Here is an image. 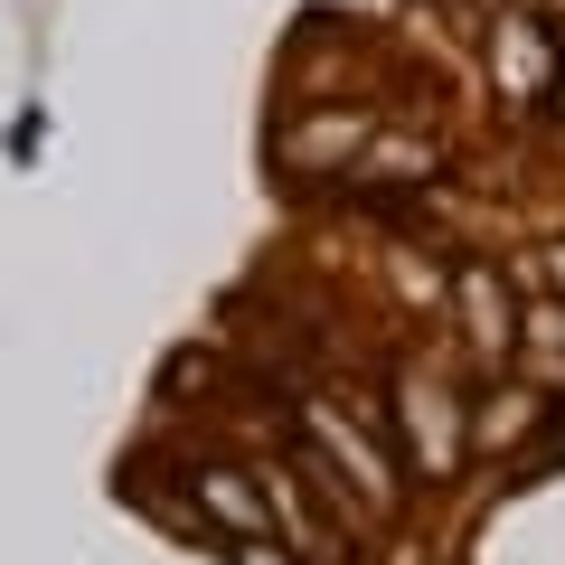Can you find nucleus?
Returning a JSON list of instances; mask_svg holds the SVG:
<instances>
[{
    "instance_id": "1",
    "label": "nucleus",
    "mask_w": 565,
    "mask_h": 565,
    "mask_svg": "<svg viewBox=\"0 0 565 565\" xmlns=\"http://www.w3.org/2000/svg\"><path fill=\"white\" fill-rule=\"evenodd\" d=\"M199 500L217 509L226 527H245V537H264V527H274V509H264V490H255V481H236V471H199Z\"/></svg>"
},
{
    "instance_id": "2",
    "label": "nucleus",
    "mask_w": 565,
    "mask_h": 565,
    "mask_svg": "<svg viewBox=\"0 0 565 565\" xmlns=\"http://www.w3.org/2000/svg\"><path fill=\"white\" fill-rule=\"evenodd\" d=\"M546 274H556V282H565V245H556V255H546Z\"/></svg>"
}]
</instances>
